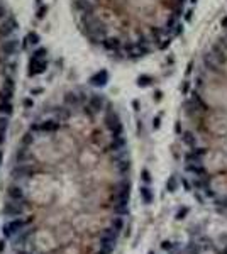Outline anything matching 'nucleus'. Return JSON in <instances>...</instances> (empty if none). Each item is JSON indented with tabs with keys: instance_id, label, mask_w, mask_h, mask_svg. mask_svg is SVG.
<instances>
[{
	"instance_id": "2eb2a0df",
	"label": "nucleus",
	"mask_w": 227,
	"mask_h": 254,
	"mask_svg": "<svg viewBox=\"0 0 227 254\" xmlns=\"http://www.w3.org/2000/svg\"><path fill=\"white\" fill-rule=\"evenodd\" d=\"M181 254H202V247H200V244L190 242V244L185 246V249L181 251Z\"/></svg>"
},
{
	"instance_id": "393cba45",
	"label": "nucleus",
	"mask_w": 227,
	"mask_h": 254,
	"mask_svg": "<svg viewBox=\"0 0 227 254\" xmlns=\"http://www.w3.org/2000/svg\"><path fill=\"white\" fill-rule=\"evenodd\" d=\"M175 247H176V244L171 242V241H163V242H161V249H163V251H173Z\"/></svg>"
},
{
	"instance_id": "bb28decb",
	"label": "nucleus",
	"mask_w": 227,
	"mask_h": 254,
	"mask_svg": "<svg viewBox=\"0 0 227 254\" xmlns=\"http://www.w3.org/2000/svg\"><path fill=\"white\" fill-rule=\"evenodd\" d=\"M190 87H192V83H190L188 80H185V81H183V85H181V95H190V92H192V90H190Z\"/></svg>"
},
{
	"instance_id": "9d476101",
	"label": "nucleus",
	"mask_w": 227,
	"mask_h": 254,
	"mask_svg": "<svg viewBox=\"0 0 227 254\" xmlns=\"http://www.w3.org/2000/svg\"><path fill=\"white\" fill-rule=\"evenodd\" d=\"M7 195H9L12 200H15V202H24V190H22L20 186L10 185L9 188H7Z\"/></svg>"
},
{
	"instance_id": "423d86ee",
	"label": "nucleus",
	"mask_w": 227,
	"mask_h": 254,
	"mask_svg": "<svg viewBox=\"0 0 227 254\" xmlns=\"http://www.w3.org/2000/svg\"><path fill=\"white\" fill-rule=\"evenodd\" d=\"M3 214L7 217H19V215L24 214V203L22 202H10V203H5L3 207Z\"/></svg>"
},
{
	"instance_id": "0eeeda50",
	"label": "nucleus",
	"mask_w": 227,
	"mask_h": 254,
	"mask_svg": "<svg viewBox=\"0 0 227 254\" xmlns=\"http://www.w3.org/2000/svg\"><path fill=\"white\" fill-rule=\"evenodd\" d=\"M126 144H127V141H126V137H124V136L112 137V141L109 142L107 149H109V151H112V153H119V151L126 149Z\"/></svg>"
},
{
	"instance_id": "c9c22d12",
	"label": "nucleus",
	"mask_w": 227,
	"mask_h": 254,
	"mask_svg": "<svg viewBox=\"0 0 227 254\" xmlns=\"http://www.w3.org/2000/svg\"><path fill=\"white\" fill-rule=\"evenodd\" d=\"M17 254H32V253H31V251H24V249H22V251H19Z\"/></svg>"
},
{
	"instance_id": "6ab92c4d",
	"label": "nucleus",
	"mask_w": 227,
	"mask_h": 254,
	"mask_svg": "<svg viewBox=\"0 0 227 254\" xmlns=\"http://www.w3.org/2000/svg\"><path fill=\"white\" fill-rule=\"evenodd\" d=\"M153 83V78L148 76V75H142V76H139L137 78V85L139 87H149Z\"/></svg>"
},
{
	"instance_id": "dca6fc26",
	"label": "nucleus",
	"mask_w": 227,
	"mask_h": 254,
	"mask_svg": "<svg viewBox=\"0 0 227 254\" xmlns=\"http://www.w3.org/2000/svg\"><path fill=\"white\" fill-rule=\"evenodd\" d=\"M178 185H180V181H178L176 176H169L168 181H166V190H168L169 193H175L178 190Z\"/></svg>"
},
{
	"instance_id": "5701e85b",
	"label": "nucleus",
	"mask_w": 227,
	"mask_h": 254,
	"mask_svg": "<svg viewBox=\"0 0 227 254\" xmlns=\"http://www.w3.org/2000/svg\"><path fill=\"white\" fill-rule=\"evenodd\" d=\"M193 81H195V88H197V90H200V92H202V88L205 87V78H202L200 75H197V76H195V80H193Z\"/></svg>"
},
{
	"instance_id": "2f4dec72",
	"label": "nucleus",
	"mask_w": 227,
	"mask_h": 254,
	"mask_svg": "<svg viewBox=\"0 0 227 254\" xmlns=\"http://www.w3.org/2000/svg\"><path fill=\"white\" fill-rule=\"evenodd\" d=\"M220 27H224V31L227 29V15H226V17H222V19H220Z\"/></svg>"
},
{
	"instance_id": "cd10ccee",
	"label": "nucleus",
	"mask_w": 227,
	"mask_h": 254,
	"mask_svg": "<svg viewBox=\"0 0 227 254\" xmlns=\"http://www.w3.org/2000/svg\"><path fill=\"white\" fill-rule=\"evenodd\" d=\"M141 178H142V181L148 185V183H151V175H149V171L148 169H142V173H141Z\"/></svg>"
},
{
	"instance_id": "a211bd4d",
	"label": "nucleus",
	"mask_w": 227,
	"mask_h": 254,
	"mask_svg": "<svg viewBox=\"0 0 227 254\" xmlns=\"http://www.w3.org/2000/svg\"><path fill=\"white\" fill-rule=\"evenodd\" d=\"M112 229L117 230V232H120V230L124 229V220H122V217H115V219L112 220Z\"/></svg>"
},
{
	"instance_id": "58836bf2",
	"label": "nucleus",
	"mask_w": 227,
	"mask_h": 254,
	"mask_svg": "<svg viewBox=\"0 0 227 254\" xmlns=\"http://www.w3.org/2000/svg\"><path fill=\"white\" fill-rule=\"evenodd\" d=\"M220 254H227V246L224 247V249H222V253H220Z\"/></svg>"
},
{
	"instance_id": "c756f323",
	"label": "nucleus",
	"mask_w": 227,
	"mask_h": 254,
	"mask_svg": "<svg viewBox=\"0 0 227 254\" xmlns=\"http://www.w3.org/2000/svg\"><path fill=\"white\" fill-rule=\"evenodd\" d=\"M29 42H31V44H37V42H39V37H37V34H36V32L29 34Z\"/></svg>"
},
{
	"instance_id": "f257e3e1",
	"label": "nucleus",
	"mask_w": 227,
	"mask_h": 254,
	"mask_svg": "<svg viewBox=\"0 0 227 254\" xmlns=\"http://www.w3.org/2000/svg\"><path fill=\"white\" fill-rule=\"evenodd\" d=\"M117 234H119V232H117V230H114V229H105L103 234L100 235V247H102L103 251L110 253V251L115 247Z\"/></svg>"
},
{
	"instance_id": "f8f14e48",
	"label": "nucleus",
	"mask_w": 227,
	"mask_h": 254,
	"mask_svg": "<svg viewBox=\"0 0 227 254\" xmlns=\"http://www.w3.org/2000/svg\"><path fill=\"white\" fill-rule=\"evenodd\" d=\"M115 168H117V171L120 175H127L129 169H131V161L127 158L126 159H119V161H115Z\"/></svg>"
},
{
	"instance_id": "f704fd0d",
	"label": "nucleus",
	"mask_w": 227,
	"mask_h": 254,
	"mask_svg": "<svg viewBox=\"0 0 227 254\" xmlns=\"http://www.w3.org/2000/svg\"><path fill=\"white\" fill-rule=\"evenodd\" d=\"M154 100H161V92H156V97H154Z\"/></svg>"
},
{
	"instance_id": "4468645a",
	"label": "nucleus",
	"mask_w": 227,
	"mask_h": 254,
	"mask_svg": "<svg viewBox=\"0 0 227 254\" xmlns=\"http://www.w3.org/2000/svg\"><path fill=\"white\" fill-rule=\"evenodd\" d=\"M31 235H32L31 230H20L19 235H17V239H15V244H17V246H26Z\"/></svg>"
},
{
	"instance_id": "39448f33",
	"label": "nucleus",
	"mask_w": 227,
	"mask_h": 254,
	"mask_svg": "<svg viewBox=\"0 0 227 254\" xmlns=\"http://www.w3.org/2000/svg\"><path fill=\"white\" fill-rule=\"evenodd\" d=\"M26 220H22V219H14V220H10L9 224L3 225V235L5 237H10L12 234H15V232H20V230H24L26 229Z\"/></svg>"
},
{
	"instance_id": "a19ab883",
	"label": "nucleus",
	"mask_w": 227,
	"mask_h": 254,
	"mask_svg": "<svg viewBox=\"0 0 227 254\" xmlns=\"http://www.w3.org/2000/svg\"><path fill=\"white\" fill-rule=\"evenodd\" d=\"M0 163H2V153H0Z\"/></svg>"
},
{
	"instance_id": "473e14b6",
	"label": "nucleus",
	"mask_w": 227,
	"mask_h": 254,
	"mask_svg": "<svg viewBox=\"0 0 227 254\" xmlns=\"http://www.w3.org/2000/svg\"><path fill=\"white\" fill-rule=\"evenodd\" d=\"M153 126H154V129H158V127L161 126V120H159V117L154 119V124H153Z\"/></svg>"
},
{
	"instance_id": "7c9ffc66",
	"label": "nucleus",
	"mask_w": 227,
	"mask_h": 254,
	"mask_svg": "<svg viewBox=\"0 0 227 254\" xmlns=\"http://www.w3.org/2000/svg\"><path fill=\"white\" fill-rule=\"evenodd\" d=\"M192 19H193V10L188 9L187 12H185V20H187V22H190Z\"/></svg>"
},
{
	"instance_id": "9b49d317",
	"label": "nucleus",
	"mask_w": 227,
	"mask_h": 254,
	"mask_svg": "<svg viewBox=\"0 0 227 254\" xmlns=\"http://www.w3.org/2000/svg\"><path fill=\"white\" fill-rule=\"evenodd\" d=\"M181 142L190 149V147L197 146V136L192 130H185V132H181Z\"/></svg>"
},
{
	"instance_id": "1a4fd4ad",
	"label": "nucleus",
	"mask_w": 227,
	"mask_h": 254,
	"mask_svg": "<svg viewBox=\"0 0 227 254\" xmlns=\"http://www.w3.org/2000/svg\"><path fill=\"white\" fill-rule=\"evenodd\" d=\"M92 85H95V87H103V85H107V81H109V73L105 71V69H102V71H97L93 76H92Z\"/></svg>"
},
{
	"instance_id": "4c0bfd02",
	"label": "nucleus",
	"mask_w": 227,
	"mask_h": 254,
	"mask_svg": "<svg viewBox=\"0 0 227 254\" xmlns=\"http://www.w3.org/2000/svg\"><path fill=\"white\" fill-rule=\"evenodd\" d=\"M3 244H5V242H3V241H2V242H0V253H2V251H3Z\"/></svg>"
},
{
	"instance_id": "72a5a7b5",
	"label": "nucleus",
	"mask_w": 227,
	"mask_h": 254,
	"mask_svg": "<svg viewBox=\"0 0 227 254\" xmlns=\"http://www.w3.org/2000/svg\"><path fill=\"white\" fill-rule=\"evenodd\" d=\"M192 69H193V63H190V65H188V69H187V73H192Z\"/></svg>"
},
{
	"instance_id": "f3484780",
	"label": "nucleus",
	"mask_w": 227,
	"mask_h": 254,
	"mask_svg": "<svg viewBox=\"0 0 227 254\" xmlns=\"http://www.w3.org/2000/svg\"><path fill=\"white\" fill-rule=\"evenodd\" d=\"M114 212L117 215H127L129 214V207L122 205V203H114Z\"/></svg>"
},
{
	"instance_id": "ea45409f",
	"label": "nucleus",
	"mask_w": 227,
	"mask_h": 254,
	"mask_svg": "<svg viewBox=\"0 0 227 254\" xmlns=\"http://www.w3.org/2000/svg\"><path fill=\"white\" fill-rule=\"evenodd\" d=\"M190 2H192V3H193V5H195V3H197L198 0H190Z\"/></svg>"
},
{
	"instance_id": "7ed1b4c3",
	"label": "nucleus",
	"mask_w": 227,
	"mask_h": 254,
	"mask_svg": "<svg viewBox=\"0 0 227 254\" xmlns=\"http://www.w3.org/2000/svg\"><path fill=\"white\" fill-rule=\"evenodd\" d=\"M205 154H207V149H205V147L193 146L183 154V161H185V163H198V161H202V159L205 158Z\"/></svg>"
},
{
	"instance_id": "a878e982",
	"label": "nucleus",
	"mask_w": 227,
	"mask_h": 254,
	"mask_svg": "<svg viewBox=\"0 0 227 254\" xmlns=\"http://www.w3.org/2000/svg\"><path fill=\"white\" fill-rule=\"evenodd\" d=\"M193 196H195V200H197V202H200L202 205H205L207 198H205V195H203L202 192H197V190H195V192H193Z\"/></svg>"
},
{
	"instance_id": "79ce46f5",
	"label": "nucleus",
	"mask_w": 227,
	"mask_h": 254,
	"mask_svg": "<svg viewBox=\"0 0 227 254\" xmlns=\"http://www.w3.org/2000/svg\"><path fill=\"white\" fill-rule=\"evenodd\" d=\"M149 254H154V253H153V251H149Z\"/></svg>"
},
{
	"instance_id": "c85d7f7f",
	"label": "nucleus",
	"mask_w": 227,
	"mask_h": 254,
	"mask_svg": "<svg viewBox=\"0 0 227 254\" xmlns=\"http://www.w3.org/2000/svg\"><path fill=\"white\" fill-rule=\"evenodd\" d=\"M181 31H183V24H181V22H178L176 27L173 29V37H176L178 34H181Z\"/></svg>"
},
{
	"instance_id": "6e6552de",
	"label": "nucleus",
	"mask_w": 227,
	"mask_h": 254,
	"mask_svg": "<svg viewBox=\"0 0 227 254\" xmlns=\"http://www.w3.org/2000/svg\"><path fill=\"white\" fill-rule=\"evenodd\" d=\"M192 186L197 192H203V190H207L208 186H210V180H208V176H193Z\"/></svg>"
},
{
	"instance_id": "aec40b11",
	"label": "nucleus",
	"mask_w": 227,
	"mask_h": 254,
	"mask_svg": "<svg viewBox=\"0 0 227 254\" xmlns=\"http://www.w3.org/2000/svg\"><path fill=\"white\" fill-rule=\"evenodd\" d=\"M180 183H181V186H183V190H185V192H193V186H192V180H188V178H185V176H181Z\"/></svg>"
},
{
	"instance_id": "20e7f679",
	"label": "nucleus",
	"mask_w": 227,
	"mask_h": 254,
	"mask_svg": "<svg viewBox=\"0 0 227 254\" xmlns=\"http://www.w3.org/2000/svg\"><path fill=\"white\" fill-rule=\"evenodd\" d=\"M185 173L192 176H208V171L205 164H203V161H198V163H185Z\"/></svg>"
},
{
	"instance_id": "4be33fe9",
	"label": "nucleus",
	"mask_w": 227,
	"mask_h": 254,
	"mask_svg": "<svg viewBox=\"0 0 227 254\" xmlns=\"http://www.w3.org/2000/svg\"><path fill=\"white\" fill-rule=\"evenodd\" d=\"M188 212H190V208H188V207H181V208L176 212V215H175V217H176V220H183V219L188 215Z\"/></svg>"
},
{
	"instance_id": "f03ea898",
	"label": "nucleus",
	"mask_w": 227,
	"mask_h": 254,
	"mask_svg": "<svg viewBox=\"0 0 227 254\" xmlns=\"http://www.w3.org/2000/svg\"><path fill=\"white\" fill-rule=\"evenodd\" d=\"M202 66H205L208 69L210 75H215V76H224V71H222V66L219 65L215 58L210 54V53H205L202 56Z\"/></svg>"
},
{
	"instance_id": "e433bc0d",
	"label": "nucleus",
	"mask_w": 227,
	"mask_h": 254,
	"mask_svg": "<svg viewBox=\"0 0 227 254\" xmlns=\"http://www.w3.org/2000/svg\"><path fill=\"white\" fill-rule=\"evenodd\" d=\"M176 132H178V134L181 132V126H180V122H178V124H176Z\"/></svg>"
},
{
	"instance_id": "b1692460",
	"label": "nucleus",
	"mask_w": 227,
	"mask_h": 254,
	"mask_svg": "<svg viewBox=\"0 0 227 254\" xmlns=\"http://www.w3.org/2000/svg\"><path fill=\"white\" fill-rule=\"evenodd\" d=\"M202 193L205 195V198H207V200H215V198H217V193H215V192H214V190H212L210 186H208L207 190H203Z\"/></svg>"
},
{
	"instance_id": "ddd939ff",
	"label": "nucleus",
	"mask_w": 227,
	"mask_h": 254,
	"mask_svg": "<svg viewBox=\"0 0 227 254\" xmlns=\"http://www.w3.org/2000/svg\"><path fill=\"white\" fill-rule=\"evenodd\" d=\"M141 198H142V202L144 203H151L153 202V198H154V195H153V190L149 188V186H141Z\"/></svg>"
},
{
	"instance_id": "412c9836",
	"label": "nucleus",
	"mask_w": 227,
	"mask_h": 254,
	"mask_svg": "<svg viewBox=\"0 0 227 254\" xmlns=\"http://www.w3.org/2000/svg\"><path fill=\"white\" fill-rule=\"evenodd\" d=\"M214 205L217 208H227V196H217L214 200Z\"/></svg>"
}]
</instances>
